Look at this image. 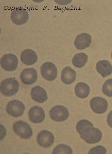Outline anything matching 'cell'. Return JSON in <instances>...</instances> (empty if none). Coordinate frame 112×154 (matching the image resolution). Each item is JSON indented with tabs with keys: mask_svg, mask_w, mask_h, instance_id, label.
I'll return each mask as SVG.
<instances>
[{
	"mask_svg": "<svg viewBox=\"0 0 112 154\" xmlns=\"http://www.w3.org/2000/svg\"><path fill=\"white\" fill-rule=\"evenodd\" d=\"M25 109V106L23 103L15 100L8 103L6 106V110L10 116L18 117L22 116Z\"/></svg>",
	"mask_w": 112,
	"mask_h": 154,
	"instance_id": "52a82bcc",
	"label": "cell"
},
{
	"mask_svg": "<svg viewBox=\"0 0 112 154\" xmlns=\"http://www.w3.org/2000/svg\"><path fill=\"white\" fill-rule=\"evenodd\" d=\"M90 104L92 111L96 114L104 113L108 108V103L107 101L100 97H94L90 101Z\"/></svg>",
	"mask_w": 112,
	"mask_h": 154,
	"instance_id": "9c48e42d",
	"label": "cell"
},
{
	"mask_svg": "<svg viewBox=\"0 0 112 154\" xmlns=\"http://www.w3.org/2000/svg\"><path fill=\"white\" fill-rule=\"evenodd\" d=\"M107 121L108 125L112 128V110L107 116Z\"/></svg>",
	"mask_w": 112,
	"mask_h": 154,
	"instance_id": "603a6c76",
	"label": "cell"
},
{
	"mask_svg": "<svg viewBox=\"0 0 112 154\" xmlns=\"http://www.w3.org/2000/svg\"><path fill=\"white\" fill-rule=\"evenodd\" d=\"M53 154H73V151L71 147L65 144H60L54 149Z\"/></svg>",
	"mask_w": 112,
	"mask_h": 154,
	"instance_id": "ffe728a7",
	"label": "cell"
},
{
	"mask_svg": "<svg viewBox=\"0 0 112 154\" xmlns=\"http://www.w3.org/2000/svg\"><path fill=\"white\" fill-rule=\"evenodd\" d=\"M19 87L18 82L14 78H8L1 82V91L5 96L10 97L16 94Z\"/></svg>",
	"mask_w": 112,
	"mask_h": 154,
	"instance_id": "7a4b0ae2",
	"label": "cell"
},
{
	"mask_svg": "<svg viewBox=\"0 0 112 154\" xmlns=\"http://www.w3.org/2000/svg\"><path fill=\"white\" fill-rule=\"evenodd\" d=\"M75 93L77 97L81 99L85 98L89 95L90 88L87 84L79 82L75 86Z\"/></svg>",
	"mask_w": 112,
	"mask_h": 154,
	"instance_id": "ac0fdd59",
	"label": "cell"
},
{
	"mask_svg": "<svg viewBox=\"0 0 112 154\" xmlns=\"http://www.w3.org/2000/svg\"><path fill=\"white\" fill-rule=\"evenodd\" d=\"M88 60V56L85 53L76 54L73 57L72 63L77 68H80L85 66Z\"/></svg>",
	"mask_w": 112,
	"mask_h": 154,
	"instance_id": "d6986e66",
	"label": "cell"
},
{
	"mask_svg": "<svg viewBox=\"0 0 112 154\" xmlns=\"http://www.w3.org/2000/svg\"><path fill=\"white\" fill-rule=\"evenodd\" d=\"M31 96L33 100L40 103H44L48 99L46 90L38 86L32 88Z\"/></svg>",
	"mask_w": 112,
	"mask_h": 154,
	"instance_id": "9a60e30c",
	"label": "cell"
},
{
	"mask_svg": "<svg viewBox=\"0 0 112 154\" xmlns=\"http://www.w3.org/2000/svg\"><path fill=\"white\" fill-rule=\"evenodd\" d=\"M92 42V37L89 34L84 33L79 35L75 38L74 45L79 50H82L89 47Z\"/></svg>",
	"mask_w": 112,
	"mask_h": 154,
	"instance_id": "4fadbf2b",
	"label": "cell"
},
{
	"mask_svg": "<svg viewBox=\"0 0 112 154\" xmlns=\"http://www.w3.org/2000/svg\"><path fill=\"white\" fill-rule=\"evenodd\" d=\"M18 64V58L12 54H6L2 57L1 65L2 68L8 71H12L17 68Z\"/></svg>",
	"mask_w": 112,
	"mask_h": 154,
	"instance_id": "8992f818",
	"label": "cell"
},
{
	"mask_svg": "<svg viewBox=\"0 0 112 154\" xmlns=\"http://www.w3.org/2000/svg\"><path fill=\"white\" fill-rule=\"evenodd\" d=\"M102 91L107 96L112 97V79L107 80L103 84Z\"/></svg>",
	"mask_w": 112,
	"mask_h": 154,
	"instance_id": "44dd1931",
	"label": "cell"
},
{
	"mask_svg": "<svg viewBox=\"0 0 112 154\" xmlns=\"http://www.w3.org/2000/svg\"><path fill=\"white\" fill-rule=\"evenodd\" d=\"M111 57L112 58V53H111Z\"/></svg>",
	"mask_w": 112,
	"mask_h": 154,
	"instance_id": "cb8c5ba5",
	"label": "cell"
},
{
	"mask_svg": "<svg viewBox=\"0 0 112 154\" xmlns=\"http://www.w3.org/2000/svg\"><path fill=\"white\" fill-rule=\"evenodd\" d=\"M76 129L81 138L87 143L95 144L102 139V132L98 128H94L93 125L88 120L79 121L77 124Z\"/></svg>",
	"mask_w": 112,
	"mask_h": 154,
	"instance_id": "6da1fadb",
	"label": "cell"
},
{
	"mask_svg": "<svg viewBox=\"0 0 112 154\" xmlns=\"http://www.w3.org/2000/svg\"><path fill=\"white\" fill-rule=\"evenodd\" d=\"M40 71L42 77L47 81H53L57 77V69L52 63H45L41 67Z\"/></svg>",
	"mask_w": 112,
	"mask_h": 154,
	"instance_id": "277c9868",
	"label": "cell"
},
{
	"mask_svg": "<svg viewBox=\"0 0 112 154\" xmlns=\"http://www.w3.org/2000/svg\"><path fill=\"white\" fill-rule=\"evenodd\" d=\"M15 133L22 138L28 139L31 137L33 131L30 125L23 121L15 122L13 125Z\"/></svg>",
	"mask_w": 112,
	"mask_h": 154,
	"instance_id": "3957f363",
	"label": "cell"
},
{
	"mask_svg": "<svg viewBox=\"0 0 112 154\" xmlns=\"http://www.w3.org/2000/svg\"><path fill=\"white\" fill-rule=\"evenodd\" d=\"M106 153V149L104 146L98 145L90 149L88 154H105Z\"/></svg>",
	"mask_w": 112,
	"mask_h": 154,
	"instance_id": "7402d4cb",
	"label": "cell"
},
{
	"mask_svg": "<svg viewBox=\"0 0 112 154\" xmlns=\"http://www.w3.org/2000/svg\"><path fill=\"white\" fill-rule=\"evenodd\" d=\"M29 18L27 11L22 8H18L13 11L11 14V19L12 22L17 25L24 24Z\"/></svg>",
	"mask_w": 112,
	"mask_h": 154,
	"instance_id": "ba28073f",
	"label": "cell"
},
{
	"mask_svg": "<svg viewBox=\"0 0 112 154\" xmlns=\"http://www.w3.org/2000/svg\"><path fill=\"white\" fill-rule=\"evenodd\" d=\"M96 69L99 74L103 78L111 74L112 66L110 62L107 60H102L96 64Z\"/></svg>",
	"mask_w": 112,
	"mask_h": 154,
	"instance_id": "2e32d148",
	"label": "cell"
},
{
	"mask_svg": "<svg viewBox=\"0 0 112 154\" xmlns=\"http://www.w3.org/2000/svg\"><path fill=\"white\" fill-rule=\"evenodd\" d=\"M76 73L70 67H66L62 70L61 79L64 83L70 85L73 83L76 79Z\"/></svg>",
	"mask_w": 112,
	"mask_h": 154,
	"instance_id": "e0dca14e",
	"label": "cell"
},
{
	"mask_svg": "<svg viewBox=\"0 0 112 154\" xmlns=\"http://www.w3.org/2000/svg\"><path fill=\"white\" fill-rule=\"evenodd\" d=\"M29 116L30 120L32 122L35 123H42L45 118L44 110L39 106H34L30 109Z\"/></svg>",
	"mask_w": 112,
	"mask_h": 154,
	"instance_id": "7c38bea8",
	"label": "cell"
},
{
	"mask_svg": "<svg viewBox=\"0 0 112 154\" xmlns=\"http://www.w3.org/2000/svg\"><path fill=\"white\" fill-rule=\"evenodd\" d=\"M21 60L23 64L31 66L37 62L38 57L36 52L32 49H26L21 53Z\"/></svg>",
	"mask_w": 112,
	"mask_h": 154,
	"instance_id": "5bb4252c",
	"label": "cell"
},
{
	"mask_svg": "<svg viewBox=\"0 0 112 154\" xmlns=\"http://www.w3.org/2000/svg\"><path fill=\"white\" fill-rule=\"evenodd\" d=\"M51 118L56 122H63L67 119L69 112L67 108L64 106L58 105L54 106L49 112Z\"/></svg>",
	"mask_w": 112,
	"mask_h": 154,
	"instance_id": "5b68a950",
	"label": "cell"
},
{
	"mask_svg": "<svg viewBox=\"0 0 112 154\" xmlns=\"http://www.w3.org/2000/svg\"><path fill=\"white\" fill-rule=\"evenodd\" d=\"M37 140L38 144L41 146L48 148L53 144L54 137L51 132L44 130L38 134Z\"/></svg>",
	"mask_w": 112,
	"mask_h": 154,
	"instance_id": "30bf717a",
	"label": "cell"
},
{
	"mask_svg": "<svg viewBox=\"0 0 112 154\" xmlns=\"http://www.w3.org/2000/svg\"><path fill=\"white\" fill-rule=\"evenodd\" d=\"M20 77L23 84L30 85L35 83L37 80V71L33 68L25 69L21 72Z\"/></svg>",
	"mask_w": 112,
	"mask_h": 154,
	"instance_id": "8fae6325",
	"label": "cell"
}]
</instances>
